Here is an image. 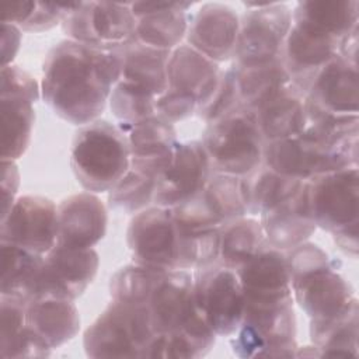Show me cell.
Segmentation results:
<instances>
[{"label":"cell","mask_w":359,"mask_h":359,"mask_svg":"<svg viewBox=\"0 0 359 359\" xmlns=\"http://www.w3.org/2000/svg\"><path fill=\"white\" fill-rule=\"evenodd\" d=\"M20 187V171L15 161L1 160V219H4L15 202V195Z\"/></svg>","instance_id":"obj_46"},{"label":"cell","mask_w":359,"mask_h":359,"mask_svg":"<svg viewBox=\"0 0 359 359\" xmlns=\"http://www.w3.org/2000/svg\"><path fill=\"white\" fill-rule=\"evenodd\" d=\"M70 165L88 192L111 191L130 167L126 136L108 121L97 119L81 126L72 142Z\"/></svg>","instance_id":"obj_3"},{"label":"cell","mask_w":359,"mask_h":359,"mask_svg":"<svg viewBox=\"0 0 359 359\" xmlns=\"http://www.w3.org/2000/svg\"><path fill=\"white\" fill-rule=\"evenodd\" d=\"M266 243L278 250H290L304 243L317 229L307 201V181L286 201L261 215Z\"/></svg>","instance_id":"obj_25"},{"label":"cell","mask_w":359,"mask_h":359,"mask_svg":"<svg viewBox=\"0 0 359 359\" xmlns=\"http://www.w3.org/2000/svg\"><path fill=\"white\" fill-rule=\"evenodd\" d=\"M245 303L292 300L290 271L286 254L269 244L236 269Z\"/></svg>","instance_id":"obj_22"},{"label":"cell","mask_w":359,"mask_h":359,"mask_svg":"<svg viewBox=\"0 0 359 359\" xmlns=\"http://www.w3.org/2000/svg\"><path fill=\"white\" fill-rule=\"evenodd\" d=\"M121 76L116 52L72 39L55 45L42 66L43 101L62 119L88 125L104 112Z\"/></svg>","instance_id":"obj_1"},{"label":"cell","mask_w":359,"mask_h":359,"mask_svg":"<svg viewBox=\"0 0 359 359\" xmlns=\"http://www.w3.org/2000/svg\"><path fill=\"white\" fill-rule=\"evenodd\" d=\"M210 163L202 142L177 143L170 165L158 175L153 203L175 208L201 195L210 178Z\"/></svg>","instance_id":"obj_15"},{"label":"cell","mask_w":359,"mask_h":359,"mask_svg":"<svg viewBox=\"0 0 359 359\" xmlns=\"http://www.w3.org/2000/svg\"><path fill=\"white\" fill-rule=\"evenodd\" d=\"M79 1H36L35 10L29 20L20 28L27 32H42L53 28L77 7Z\"/></svg>","instance_id":"obj_43"},{"label":"cell","mask_w":359,"mask_h":359,"mask_svg":"<svg viewBox=\"0 0 359 359\" xmlns=\"http://www.w3.org/2000/svg\"><path fill=\"white\" fill-rule=\"evenodd\" d=\"M171 210L177 226V269H199L215 264L219 259L223 224L201 195Z\"/></svg>","instance_id":"obj_12"},{"label":"cell","mask_w":359,"mask_h":359,"mask_svg":"<svg viewBox=\"0 0 359 359\" xmlns=\"http://www.w3.org/2000/svg\"><path fill=\"white\" fill-rule=\"evenodd\" d=\"M164 273V269H156L139 264L126 265L118 269L109 280L111 299L129 304H144Z\"/></svg>","instance_id":"obj_39"},{"label":"cell","mask_w":359,"mask_h":359,"mask_svg":"<svg viewBox=\"0 0 359 359\" xmlns=\"http://www.w3.org/2000/svg\"><path fill=\"white\" fill-rule=\"evenodd\" d=\"M27 304L7 297H0V358H46L50 353L27 327Z\"/></svg>","instance_id":"obj_31"},{"label":"cell","mask_w":359,"mask_h":359,"mask_svg":"<svg viewBox=\"0 0 359 359\" xmlns=\"http://www.w3.org/2000/svg\"><path fill=\"white\" fill-rule=\"evenodd\" d=\"M1 95L0 97H24L36 102L39 98V86L36 80L18 66H1Z\"/></svg>","instance_id":"obj_44"},{"label":"cell","mask_w":359,"mask_h":359,"mask_svg":"<svg viewBox=\"0 0 359 359\" xmlns=\"http://www.w3.org/2000/svg\"><path fill=\"white\" fill-rule=\"evenodd\" d=\"M359 1L356 0H304L292 11V21L342 39L358 27Z\"/></svg>","instance_id":"obj_32"},{"label":"cell","mask_w":359,"mask_h":359,"mask_svg":"<svg viewBox=\"0 0 359 359\" xmlns=\"http://www.w3.org/2000/svg\"><path fill=\"white\" fill-rule=\"evenodd\" d=\"M310 338L321 356H358V300L337 316L311 321Z\"/></svg>","instance_id":"obj_33"},{"label":"cell","mask_w":359,"mask_h":359,"mask_svg":"<svg viewBox=\"0 0 359 359\" xmlns=\"http://www.w3.org/2000/svg\"><path fill=\"white\" fill-rule=\"evenodd\" d=\"M307 201L317 227L337 231L359 223V171L348 167L307 181Z\"/></svg>","instance_id":"obj_11"},{"label":"cell","mask_w":359,"mask_h":359,"mask_svg":"<svg viewBox=\"0 0 359 359\" xmlns=\"http://www.w3.org/2000/svg\"><path fill=\"white\" fill-rule=\"evenodd\" d=\"M194 287L198 304L216 335H233L240 327L245 297L237 272L219 261L195 269Z\"/></svg>","instance_id":"obj_10"},{"label":"cell","mask_w":359,"mask_h":359,"mask_svg":"<svg viewBox=\"0 0 359 359\" xmlns=\"http://www.w3.org/2000/svg\"><path fill=\"white\" fill-rule=\"evenodd\" d=\"M21 42V29L17 25L1 22V66L11 65Z\"/></svg>","instance_id":"obj_48"},{"label":"cell","mask_w":359,"mask_h":359,"mask_svg":"<svg viewBox=\"0 0 359 359\" xmlns=\"http://www.w3.org/2000/svg\"><path fill=\"white\" fill-rule=\"evenodd\" d=\"M293 300L311 321L344 311L355 297L352 286L337 272V262L311 243H302L286 254Z\"/></svg>","instance_id":"obj_2"},{"label":"cell","mask_w":359,"mask_h":359,"mask_svg":"<svg viewBox=\"0 0 359 359\" xmlns=\"http://www.w3.org/2000/svg\"><path fill=\"white\" fill-rule=\"evenodd\" d=\"M154 335L147 306L112 300L84 331L83 345L90 358H147Z\"/></svg>","instance_id":"obj_4"},{"label":"cell","mask_w":359,"mask_h":359,"mask_svg":"<svg viewBox=\"0 0 359 359\" xmlns=\"http://www.w3.org/2000/svg\"><path fill=\"white\" fill-rule=\"evenodd\" d=\"M358 224L359 223H355L332 233L338 248L353 258L358 255Z\"/></svg>","instance_id":"obj_49"},{"label":"cell","mask_w":359,"mask_h":359,"mask_svg":"<svg viewBox=\"0 0 359 359\" xmlns=\"http://www.w3.org/2000/svg\"><path fill=\"white\" fill-rule=\"evenodd\" d=\"M339 42L328 34L292 21L280 53L292 83L306 94L317 72L338 55Z\"/></svg>","instance_id":"obj_18"},{"label":"cell","mask_w":359,"mask_h":359,"mask_svg":"<svg viewBox=\"0 0 359 359\" xmlns=\"http://www.w3.org/2000/svg\"><path fill=\"white\" fill-rule=\"evenodd\" d=\"M265 143L302 133L306 125V95L290 83L254 111Z\"/></svg>","instance_id":"obj_29"},{"label":"cell","mask_w":359,"mask_h":359,"mask_svg":"<svg viewBox=\"0 0 359 359\" xmlns=\"http://www.w3.org/2000/svg\"><path fill=\"white\" fill-rule=\"evenodd\" d=\"M230 339L240 358H292L296 355L293 299L278 303H245L244 317Z\"/></svg>","instance_id":"obj_6"},{"label":"cell","mask_w":359,"mask_h":359,"mask_svg":"<svg viewBox=\"0 0 359 359\" xmlns=\"http://www.w3.org/2000/svg\"><path fill=\"white\" fill-rule=\"evenodd\" d=\"M219 74V65L189 45H180L170 53L167 62L168 88L192 95L196 100V108L212 93Z\"/></svg>","instance_id":"obj_26"},{"label":"cell","mask_w":359,"mask_h":359,"mask_svg":"<svg viewBox=\"0 0 359 359\" xmlns=\"http://www.w3.org/2000/svg\"><path fill=\"white\" fill-rule=\"evenodd\" d=\"M201 198L222 224L248 213L247 184L241 177L216 172L208 180Z\"/></svg>","instance_id":"obj_37"},{"label":"cell","mask_w":359,"mask_h":359,"mask_svg":"<svg viewBox=\"0 0 359 359\" xmlns=\"http://www.w3.org/2000/svg\"><path fill=\"white\" fill-rule=\"evenodd\" d=\"M126 136L130 157H158L168 154L177 144L172 123L154 115L132 123H118Z\"/></svg>","instance_id":"obj_36"},{"label":"cell","mask_w":359,"mask_h":359,"mask_svg":"<svg viewBox=\"0 0 359 359\" xmlns=\"http://www.w3.org/2000/svg\"><path fill=\"white\" fill-rule=\"evenodd\" d=\"M34 104L24 97H0L1 160L15 161L28 149L35 119Z\"/></svg>","instance_id":"obj_34"},{"label":"cell","mask_w":359,"mask_h":359,"mask_svg":"<svg viewBox=\"0 0 359 359\" xmlns=\"http://www.w3.org/2000/svg\"><path fill=\"white\" fill-rule=\"evenodd\" d=\"M233 69L240 105L250 111L258 109L292 83L280 57L250 66L234 65Z\"/></svg>","instance_id":"obj_30"},{"label":"cell","mask_w":359,"mask_h":359,"mask_svg":"<svg viewBox=\"0 0 359 359\" xmlns=\"http://www.w3.org/2000/svg\"><path fill=\"white\" fill-rule=\"evenodd\" d=\"M126 244L135 264L177 269V226L171 208L153 206L137 212L128 226Z\"/></svg>","instance_id":"obj_13"},{"label":"cell","mask_w":359,"mask_h":359,"mask_svg":"<svg viewBox=\"0 0 359 359\" xmlns=\"http://www.w3.org/2000/svg\"><path fill=\"white\" fill-rule=\"evenodd\" d=\"M266 245L261 222L243 216L223 224L217 261L236 271Z\"/></svg>","instance_id":"obj_35"},{"label":"cell","mask_w":359,"mask_h":359,"mask_svg":"<svg viewBox=\"0 0 359 359\" xmlns=\"http://www.w3.org/2000/svg\"><path fill=\"white\" fill-rule=\"evenodd\" d=\"M156 178L129 167L108 194V205L123 213H137L153 202Z\"/></svg>","instance_id":"obj_40"},{"label":"cell","mask_w":359,"mask_h":359,"mask_svg":"<svg viewBox=\"0 0 359 359\" xmlns=\"http://www.w3.org/2000/svg\"><path fill=\"white\" fill-rule=\"evenodd\" d=\"M135 27L130 3L118 1H79L62 21V29L69 39L102 50L129 42Z\"/></svg>","instance_id":"obj_8"},{"label":"cell","mask_w":359,"mask_h":359,"mask_svg":"<svg viewBox=\"0 0 359 359\" xmlns=\"http://www.w3.org/2000/svg\"><path fill=\"white\" fill-rule=\"evenodd\" d=\"M194 4L191 1L130 3L136 18L133 39L161 50L175 49L188 32L187 11Z\"/></svg>","instance_id":"obj_20"},{"label":"cell","mask_w":359,"mask_h":359,"mask_svg":"<svg viewBox=\"0 0 359 359\" xmlns=\"http://www.w3.org/2000/svg\"><path fill=\"white\" fill-rule=\"evenodd\" d=\"M240 107L234 69L220 70L217 83L208 98L196 108L201 119L213 123Z\"/></svg>","instance_id":"obj_41"},{"label":"cell","mask_w":359,"mask_h":359,"mask_svg":"<svg viewBox=\"0 0 359 359\" xmlns=\"http://www.w3.org/2000/svg\"><path fill=\"white\" fill-rule=\"evenodd\" d=\"M234 49L237 66H250L280 57L292 27V10L282 3H245Z\"/></svg>","instance_id":"obj_9"},{"label":"cell","mask_w":359,"mask_h":359,"mask_svg":"<svg viewBox=\"0 0 359 359\" xmlns=\"http://www.w3.org/2000/svg\"><path fill=\"white\" fill-rule=\"evenodd\" d=\"M108 215L102 201L81 192L65 198L57 206L56 244L70 248H93L107 231Z\"/></svg>","instance_id":"obj_23"},{"label":"cell","mask_w":359,"mask_h":359,"mask_svg":"<svg viewBox=\"0 0 359 359\" xmlns=\"http://www.w3.org/2000/svg\"><path fill=\"white\" fill-rule=\"evenodd\" d=\"M240 18L234 8L222 3H206L188 25V45L213 62L234 56Z\"/></svg>","instance_id":"obj_21"},{"label":"cell","mask_w":359,"mask_h":359,"mask_svg":"<svg viewBox=\"0 0 359 359\" xmlns=\"http://www.w3.org/2000/svg\"><path fill=\"white\" fill-rule=\"evenodd\" d=\"M36 1H11L1 7V22H8L21 28L32 15Z\"/></svg>","instance_id":"obj_47"},{"label":"cell","mask_w":359,"mask_h":359,"mask_svg":"<svg viewBox=\"0 0 359 359\" xmlns=\"http://www.w3.org/2000/svg\"><path fill=\"white\" fill-rule=\"evenodd\" d=\"M0 294L25 304L39 299L43 255L14 244L0 243Z\"/></svg>","instance_id":"obj_28"},{"label":"cell","mask_w":359,"mask_h":359,"mask_svg":"<svg viewBox=\"0 0 359 359\" xmlns=\"http://www.w3.org/2000/svg\"><path fill=\"white\" fill-rule=\"evenodd\" d=\"M100 265L94 248H70L55 244L43 255L39 299L76 300L94 280Z\"/></svg>","instance_id":"obj_16"},{"label":"cell","mask_w":359,"mask_h":359,"mask_svg":"<svg viewBox=\"0 0 359 359\" xmlns=\"http://www.w3.org/2000/svg\"><path fill=\"white\" fill-rule=\"evenodd\" d=\"M57 240V208L39 195H22L15 199L7 216L1 219L0 243H8L45 255Z\"/></svg>","instance_id":"obj_14"},{"label":"cell","mask_w":359,"mask_h":359,"mask_svg":"<svg viewBox=\"0 0 359 359\" xmlns=\"http://www.w3.org/2000/svg\"><path fill=\"white\" fill-rule=\"evenodd\" d=\"M245 184L248 213L261 216L290 198L303 181L278 174L262 163L252 174L245 177Z\"/></svg>","instance_id":"obj_38"},{"label":"cell","mask_w":359,"mask_h":359,"mask_svg":"<svg viewBox=\"0 0 359 359\" xmlns=\"http://www.w3.org/2000/svg\"><path fill=\"white\" fill-rule=\"evenodd\" d=\"M156 334H168L184 328L205 316L198 304L194 276L185 269L164 271L147 302Z\"/></svg>","instance_id":"obj_17"},{"label":"cell","mask_w":359,"mask_h":359,"mask_svg":"<svg viewBox=\"0 0 359 359\" xmlns=\"http://www.w3.org/2000/svg\"><path fill=\"white\" fill-rule=\"evenodd\" d=\"M28 330L48 348H57L73 339L80 330V316L73 300L36 299L27 304Z\"/></svg>","instance_id":"obj_27"},{"label":"cell","mask_w":359,"mask_h":359,"mask_svg":"<svg viewBox=\"0 0 359 359\" xmlns=\"http://www.w3.org/2000/svg\"><path fill=\"white\" fill-rule=\"evenodd\" d=\"M114 50L121 62L116 84L151 98H158L168 90L167 62L171 50L156 49L133 38Z\"/></svg>","instance_id":"obj_24"},{"label":"cell","mask_w":359,"mask_h":359,"mask_svg":"<svg viewBox=\"0 0 359 359\" xmlns=\"http://www.w3.org/2000/svg\"><path fill=\"white\" fill-rule=\"evenodd\" d=\"M156 100L116 84L109 97V108L119 122L132 123L154 116Z\"/></svg>","instance_id":"obj_42"},{"label":"cell","mask_w":359,"mask_h":359,"mask_svg":"<svg viewBox=\"0 0 359 359\" xmlns=\"http://www.w3.org/2000/svg\"><path fill=\"white\" fill-rule=\"evenodd\" d=\"M196 111V100L192 95L167 90L156 100V115L164 121L174 123L185 119Z\"/></svg>","instance_id":"obj_45"},{"label":"cell","mask_w":359,"mask_h":359,"mask_svg":"<svg viewBox=\"0 0 359 359\" xmlns=\"http://www.w3.org/2000/svg\"><path fill=\"white\" fill-rule=\"evenodd\" d=\"M338 56H341L344 60L358 65L356 56H358V27L353 28L349 34H346L338 46Z\"/></svg>","instance_id":"obj_50"},{"label":"cell","mask_w":359,"mask_h":359,"mask_svg":"<svg viewBox=\"0 0 359 359\" xmlns=\"http://www.w3.org/2000/svg\"><path fill=\"white\" fill-rule=\"evenodd\" d=\"M202 144L210 168L219 174L245 178L262 164L265 142L254 111L241 105L222 119L209 123Z\"/></svg>","instance_id":"obj_5"},{"label":"cell","mask_w":359,"mask_h":359,"mask_svg":"<svg viewBox=\"0 0 359 359\" xmlns=\"http://www.w3.org/2000/svg\"><path fill=\"white\" fill-rule=\"evenodd\" d=\"M304 95L306 102L320 111L337 116H358V65L337 55L317 72Z\"/></svg>","instance_id":"obj_19"},{"label":"cell","mask_w":359,"mask_h":359,"mask_svg":"<svg viewBox=\"0 0 359 359\" xmlns=\"http://www.w3.org/2000/svg\"><path fill=\"white\" fill-rule=\"evenodd\" d=\"M266 167L299 181H309L331 171L358 167V139L327 144L304 133L264 144Z\"/></svg>","instance_id":"obj_7"}]
</instances>
